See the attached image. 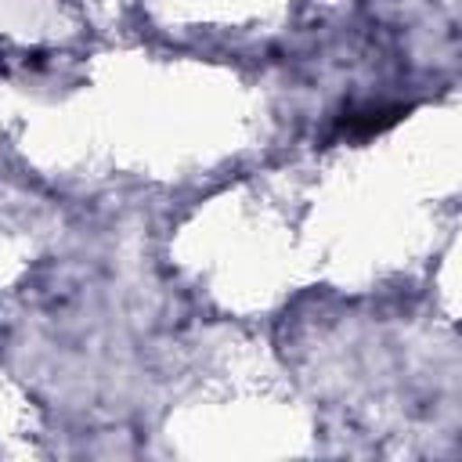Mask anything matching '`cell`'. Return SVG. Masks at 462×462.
Masks as SVG:
<instances>
[{
    "mask_svg": "<svg viewBox=\"0 0 462 462\" xmlns=\"http://www.w3.org/2000/svg\"><path fill=\"white\" fill-rule=\"evenodd\" d=\"M404 108H365V112H354L343 119V130L346 134H357V137H368V134H379L383 126H390Z\"/></svg>",
    "mask_w": 462,
    "mask_h": 462,
    "instance_id": "6da1fadb",
    "label": "cell"
}]
</instances>
